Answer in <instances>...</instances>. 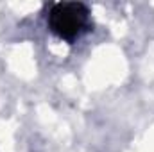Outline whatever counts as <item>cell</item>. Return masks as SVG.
<instances>
[{"mask_svg":"<svg viewBox=\"0 0 154 152\" xmlns=\"http://www.w3.org/2000/svg\"><path fill=\"white\" fill-rule=\"evenodd\" d=\"M47 22L57 38L74 41L90 23V9L82 2H57L50 7Z\"/></svg>","mask_w":154,"mask_h":152,"instance_id":"6da1fadb","label":"cell"}]
</instances>
